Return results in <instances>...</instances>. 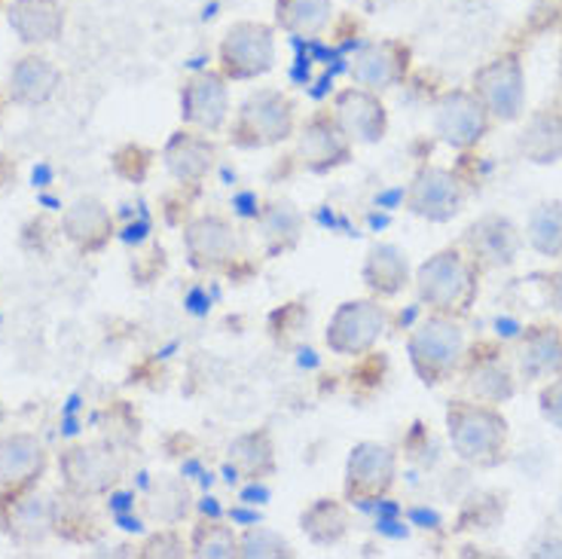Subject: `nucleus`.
I'll list each match as a JSON object with an SVG mask.
<instances>
[{"mask_svg": "<svg viewBox=\"0 0 562 559\" xmlns=\"http://www.w3.org/2000/svg\"><path fill=\"white\" fill-rule=\"evenodd\" d=\"M416 294L431 312L443 315H464L474 306L480 291L477 264L464 257L462 248H443L431 254L425 264L416 269Z\"/></svg>", "mask_w": 562, "mask_h": 559, "instance_id": "1", "label": "nucleus"}, {"mask_svg": "<svg viewBox=\"0 0 562 559\" xmlns=\"http://www.w3.org/2000/svg\"><path fill=\"white\" fill-rule=\"evenodd\" d=\"M447 434L452 452L474 468H495L505 459L507 420L483 401H452L447 406Z\"/></svg>", "mask_w": 562, "mask_h": 559, "instance_id": "2", "label": "nucleus"}, {"mask_svg": "<svg viewBox=\"0 0 562 559\" xmlns=\"http://www.w3.org/2000/svg\"><path fill=\"white\" fill-rule=\"evenodd\" d=\"M291 138H296V101L281 89L251 92L229 126V144L241 150H267Z\"/></svg>", "mask_w": 562, "mask_h": 559, "instance_id": "3", "label": "nucleus"}, {"mask_svg": "<svg viewBox=\"0 0 562 559\" xmlns=\"http://www.w3.org/2000/svg\"><path fill=\"white\" fill-rule=\"evenodd\" d=\"M464 349V327L456 315L431 312L428 318H422L413 334H409L407 351L409 364L422 379V385H440L462 367Z\"/></svg>", "mask_w": 562, "mask_h": 559, "instance_id": "4", "label": "nucleus"}, {"mask_svg": "<svg viewBox=\"0 0 562 559\" xmlns=\"http://www.w3.org/2000/svg\"><path fill=\"white\" fill-rule=\"evenodd\" d=\"M126 456L108 440L70 444L58 456V474L65 480V490L86 499H99L116 490L126 477Z\"/></svg>", "mask_w": 562, "mask_h": 559, "instance_id": "5", "label": "nucleus"}, {"mask_svg": "<svg viewBox=\"0 0 562 559\" xmlns=\"http://www.w3.org/2000/svg\"><path fill=\"white\" fill-rule=\"evenodd\" d=\"M389 324H392V315L376 297L346 300L327 322L324 346L339 358H361L385 336Z\"/></svg>", "mask_w": 562, "mask_h": 559, "instance_id": "6", "label": "nucleus"}, {"mask_svg": "<svg viewBox=\"0 0 562 559\" xmlns=\"http://www.w3.org/2000/svg\"><path fill=\"white\" fill-rule=\"evenodd\" d=\"M221 74L226 80H257L276 68V29L267 22H236L229 25L221 41Z\"/></svg>", "mask_w": 562, "mask_h": 559, "instance_id": "7", "label": "nucleus"}, {"mask_svg": "<svg viewBox=\"0 0 562 559\" xmlns=\"http://www.w3.org/2000/svg\"><path fill=\"white\" fill-rule=\"evenodd\" d=\"M397 480V452L380 440H361L355 444L346 459L342 474V495L346 502L367 507L382 502L392 492Z\"/></svg>", "mask_w": 562, "mask_h": 559, "instance_id": "8", "label": "nucleus"}, {"mask_svg": "<svg viewBox=\"0 0 562 559\" xmlns=\"http://www.w3.org/2000/svg\"><path fill=\"white\" fill-rule=\"evenodd\" d=\"M239 230L236 224L217 214V211H205L193 217L183 226V251H187V264L196 272H221L236 260L239 254Z\"/></svg>", "mask_w": 562, "mask_h": 559, "instance_id": "9", "label": "nucleus"}, {"mask_svg": "<svg viewBox=\"0 0 562 559\" xmlns=\"http://www.w3.org/2000/svg\"><path fill=\"white\" fill-rule=\"evenodd\" d=\"M474 96L492 120L514 123L526 108V70L517 56H498L474 74Z\"/></svg>", "mask_w": 562, "mask_h": 559, "instance_id": "10", "label": "nucleus"}, {"mask_svg": "<svg viewBox=\"0 0 562 559\" xmlns=\"http://www.w3.org/2000/svg\"><path fill=\"white\" fill-rule=\"evenodd\" d=\"M492 116L483 101L468 89L443 92L435 104V132L452 150H468L490 135Z\"/></svg>", "mask_w": 562, "mask_h": 559, "instance_id": "11", "label": "nucleus"}, {"mask_svg": "<svg viewBox=\"0 0 562 559\" xmlns=\"http://www.w3.org/2000/svg\"><path fill=\"white\" fill-rule=\"evenodd\" d=\"M404 205L422 221L447 224L464 209V187L447 168L422 166L404 193Z\"/></svg>", "mask_w": 562, "mask_h": 559, "instance_id": "12", "label": "nucleus"}, {"mask_svg": "<svg viewBox=\"0 0 562 559\" xmlns=\"http://www.w3.org/2000/svg\"><path fill=\"white\" fill-rule=\"evenodd\" d=\"M296 159L312 175L337 171L351 159V138L339 128L334 111H315L296 132Z\"/></svg>", "mask_w": 562, "mask_h": 559, "instance_id": "13", "label": "nucleus"}, {"mask_svg": "<svg viewBox=\"0 0 562 559\" xmlns=\"http://www.w3.org/2000/svg\"><path fill=\"white\" fill-rule=\"evenodd\" d=\"M181 120L190 128L214 135L229 120V80L221 70L190 74L181 86Z\"/></svg>", "mask_w": 562, "mask_h": 559, "instance_id": "14", "label": "nucleus"}, {"mask_svg": "<svg viewBox=\"0 0 562 559\" xmlns=\"http://www.w3.org/2000/svg\"><path fill=\"white\" fill-rule=\"evenodd\" d=\"M330 111L351 144H380L389 135V111L382 104L380 92L373 89H364V86L339 89Z\"/></svg>", "mask_w": 562, "mask_h": 559, "instance_id": "15", "label": "nucleus"}, {"mask_svg": "<svg viewBox=\"0 0 562 559\" xmlns=\"http://www.w3.org/2000/svg\"><path fill=\"white\" fill-rule=\"evenodd\" d=\"M10 502L0 504V526L19 547H37L53 535V502L34 487H7Z\"/></svg>", "mask_w": 562, "mask_h": 559, "instance_id": "16", "label": "nucleus"}, {"mask_svg": "<svg viewBox=\"0 0 562 559\" xmlns=\"http://www.w3.org/2000/svg\"><path fill=\"white\" fill-rule=\"evenodd\" d=\"M409 74V46L401 41H373L351 62V80L373 92H385L407 80Z\"/></svg>", "mask_w": 562, "mask_h": 559, "instance_id": "17", "label": "nucleus"}, {"mask_svg": "<svg viewBox=\"0 0 562 559\" xmlns=\"http://www.w3.org/2000/svg\"><path fill=\"white\" fill-rule=\"evenodd\" d=\"M58 230L80 254H101L111 245L113 233H116V221H113L111 209L101 199L80 197L65 209Z\"/></svg>", "mask_w": 562, "mask_h": 559, "instance_id": "18", "label": "nucleus"}, {"mask_svg": "<svg viewBox=\"0 0 562 559\" xmlns=\"http://www.w3.org/2000/svg\"><path fill=\"white\" fill-rule=\"evenodd\" d=\"M464 248L471 251L474 264L492 266V269H505L517 264L522 248L520 230L514 221H507L502 214H486L477 224L468 226L464 233Z\"/></svg>", "mask_w": 562, "mask_h": 559, "instance_id": "19", "label": "nucleus"}, {"mask_svg": "<svg viewBox=\"0 0 562 559\" xmlns=\"http://www.w3.org/2000/svg\"><path fill=\"white\" fill-rule=\"evenodd\" d=\"M166 171L178 183H199L217 166V144L199 128H178L162 150Z\"/></svg>", "mask_w": 562, "mask_h": 559, "instance_id": "20", "label": "nucleus"}, {"mask_svg": "<svg viewBox=\"0 0 562 559\" xmlns=\"http://www.w3.org/2000/svg\"><path fill=\"white\" fill-rule=\"evenodd\" d=\"M58 86H61V70L56 68V62L41 53H29L15 58L10 68L7 99L19 108H43L56 99Z\"/></svg>", "mask_w": 562, "mask_h": 559, "instance_id": "21", "label": "nucleus"}, {"mask_svg": "<svg viewBox=\"0 0 562 559\" xmlns=\"http://www.w3.org/2000/svg\"><path fill=\"white\" fill-rule=\"evenodd\" d=\"M49 465V452L37 434L10 432L0 437V483L34 487Z\"/></svg>", "mask_w": 562, "mask_h": 559, "instance_id": "22", "label": "nucleus"}, {"mask_svg": "<svg viewBox=\"0 0 562 559\" xmlns=\"http://www.w3.org/2000/svg\"><path fill=\"white\" fill-rule=\"evenodd\" d=\"M517 370L526 382L550 379L562 373V331L553 324H535L522 331L514 351Z\"/></svg>", "mask_w": 562, "mask_h": 559, "instance_id": "23", "label": "nucleus"}, {"mask_svg": "<svg viewBox=\"0 0 562 559\" xmlns=\"http://www.w3.org/2000/svg\"><path fill=\"white\" fill-rule=\"evenodd\" d=\"M10 29L29 46L56 43L65 34V7L58 0H13Z\"/></svg>", "mask_w": 562, "mask_h": 559, "instance_id": "24", "label": "nucleus"}, {"mask_svg": "<svg viewBox=\"0 0 562 559\" xmlns=\"http://www.w3.org/2000/svg\"><path fill=\"white\" fill-rule=\"evenodd\" d=\"M276 437L267 428H251L241 432L229 447H226V465L233 474H239V480H267L276 474L279 468V456H276Z\"/></svg>", "mask_w": 562, "mask_h": 559, "instance_id": "25", "label": "nucleus"}, {"mask_svg": "<svg viewBox=\"0 0 562 559\" xmlns=\"http://www.w3.org/2000/svg\"><path fill=\"white\" fill-rule=\"evenodd\" d=\"M361 279L370 297L376 300H392L409 284V260L397 245H373L364 257Z\"/></svg>", "mask_w": 562, "mask_h": 559, "instance_id": "26", "label": "nucleus"}, {"mask_svg": "<svg viewBox=\"0 0 562 559\" xmlns=\"http://www.w3.org/2000/svg\"><path fill=\"white\" fill-rule=\"evenodd\" d=\"M300 529L306 532L315 547H337L346 541V535L351 529V511L349 504L322 495L303 507L300 514Z\"/></svg>", "mask_w": 562, "mask_h": 559, "instance_id": "27", "label": "nucleus"}, {"mask_svg": "<svg viewBox=\"0 0 562 559\" xmlns=\"http://www.w3.org/2000/svg\"><path fill=\"white\" fill-rule=\"evenodd\" d=\"M140 511H144V517L150 519V523L178 526L193 511V492H190V487L183 483L181 477H156L147 495H144V502H140Z\"/></svg>", "mask_w": 562, "mask_h": 559, "instance_id": "28", "label": "nucleus"}, {"mask_svg": "<svg viewBox=\"0 0 562 559\" xmlns=\"http://www.w3.org/2000/svg\"><path fill=\"white\" fill-rule=\"evenodd\" d=\"M260 233H263V245H267L269 257L294 251L300 238L306 233V221L303 211L296 209L288 199H276L267 209L260 211Z\"/></svg>", "mask_w": 562, "mask_h": 559, "instance_id": "29", "label": "nucleus"}, {"mask_svg": "<svg viewBox=\"0 0 562 559\" xmlns=\"http://www.w3.org/2000/svg\"><path fill=\"white\" fill-rule=\"evenodd\" d=\"M520 154L535 166H550L562 159V113L541 111L529 116V123L517 138Z\"/></svg>", "mask_w": 562, "mask_h": 559, "instance_id": "30", "label": "nucleus"}, {"mask_svg": "<svg viewBox=\"0 0 562 559\" xmlns=\"http://www.w3.org/2000/svg\"><path fill=\"white\" fill-rule=\"evenodd\" d=\"M89 502L92 499L65 490V495H58L56 502H53V532L61 535V538H68V541H80V545L95 541L101 529Z\"/></svg>", "mask_w": 562, "mask_h": 559, "instance_id": "31", "label": "nucleus"}, {"mask_svg": "<svg viewBox=\"0 0 562 559\" xmlns=\"http://www.w3.org/2000/svg\"><path fill=\"white\" fill-rule=\"evenodd\" d=\"M334 15V0H276V25L294 37H318Z\"/></svg>", "mask_w": 562, "mask_h": 559, "instance_id": "32", "label": "nucleus"}, {"mask_svg": "<svg viewBox=\"0 0 562 559\" xmlns=\"http://www.w3.org/2000/svg\"><path fill=\"white\" fill-rule=\"evenodd\" d=\"M187 550L193 559H236L239 557V532L224 519H199Z\"/></svg>", "mask_w": 562, "mask_h": 559, "instance_id": "33", "label": "nucleus"}, {"mask_svg": "<svg viewBox=\"0 0 562 559\" xmlns=\"http://www.w3.org/2000/svg\"><path fill=\"white\" fill-rule=\"evenodd\" d=\"M526 238L541 257H562V202L550 199L535 205L526 224Z\"/></svg>", "mask_w": 562, "mask_h": 559, "instance_id": "34", "label": "nucleus"}, {"mask_svg": "<svg viewBox=\"0 0 562 559\" xmlns=\"http://www.w3.org/2000/svg\"><path fill=\"white\" fill-rule=\"evenodd\" d=\"M468 389L474 394V401H483V404H507L514 392H517V385H514V373L507 370L505 364L495 361H480L477 367H471V373H468Z\"/></svg>", "mask_w": 562, "mask_h": 559, "instance_id": "35", "label": "nucleus"}, {"mask_svg": "<svg viewBox=\"0 0 562 559\" xmlns=\"http://www.w3.org/2000/svg\"><path fill=\"white\" fill-rule=\"evenodd\" d=\"M294 545L276 529L257 526L239 535V559H291Z\"/></svg>", "mask_w": 562, "mask_h": 559, "instance_id": "36", "label": "nucleus"}, {"mask_svg": "<svg viewBox=\"0 0 562 559\" xmlns=\"http://www.w3.org/2000/svg\"><path fill=\"white\" fill-rule=\"evenodd\" d=\"M140 559H183L190 557L187 550V541L181 538V532L175 526H159V532H154L138 550Z\"/></svg>", "mask_w": 562, "mask_h": 559, "instance_id": "37", "label": "nucleus"}, {"mask_svg": "<svg viewBox=\"0 0 562 559\" xmlns=\"http://www.w3.org/2000/svg\"><path fill=\"white\" fill-rule=\"evenodd\" d=\"M538 410H541L544 422H550L557 432H562V373H557L541 389V394H538Z\"/></svg>", "mask_w": 562, "mask_h": 559, "instance_id": "38", "label": "nucleus"}, {"mask_svg": "<svg viewBox=\"0 0 562 559\" xmlns=\"http://www.w3.org/2000/svg\"><path fill=\"white\" fill-rule=\"evenodd\" d=\"M15 181V163H10L7 156H0V193L10 190Z\"/></svg>", "mask_w": 562, "mask_h": 559, "instance_id": "39", "label": "nucleus"}, {"mask_svg": "<svg viewBox=\"0 0 562 559\" xmlns=\"http://www.w3.org/2000/svg\"><path fill=\"white\" fill-rule=\"evenodd\" d=\"M550 303H553V309L562 315V272L553 279V284H550Z\"/></svg>", "mask_w": 562, "mask_h": 559, "instance_id": "40", "label": "nucleus"}]
</instances>
